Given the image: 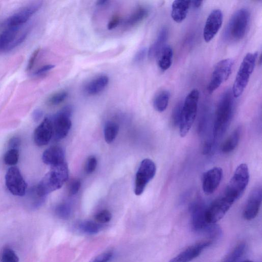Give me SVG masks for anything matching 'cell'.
Instances as JSON below:
<instances>
[{
    "label": "cell",
    "mask_w": 262,
    "mask_h": 262,
    "mask_svg": "<svg viewBox=\"0 0 262 262\" xmlns=\"http://www.w3.org/2000/svg\"><path fill=\"white\" fill-rule=\"evenodd\" d=\"M232 91L228 90L222 95L215 114L213 133L214 138L222 136L232 118L234 108Z\"/></svg>",
    "instance_id": "6da1fadb"
},
{
    "label": "cell",
    "mask_w": 262,
    "mask_h": 262,
    "mask_svg": "<svg viewBox=\"0 0 262 262\" xmlns=\"http://www.w3.org/2000/svg\"><path fill=\"white\" fill-rule=\"evenodd\" d=\"M68 177V167L65 162L51 166L50 171L35 187L36 191L40 196L46 197L49 193L60 188Z\"/></svg>",
    "instance_id": "7a4b0ae2"
},
{
    "label": "cell",
    "mask_w": 262,
    "mask_h": 262,
    "mask_svg": "<svg viewBox=\"0 0 262 262\" xmlns=\"http://www.w3.org/2000/svg\"><path fill=\"white\" fill-rule=\"evenodd\" d=\"M249 181L248 167L245 163L241 164L236 168L221 195L233 204L243 194Z\"/></svg>",
    "instance_id": "3957f363"
},
{
    "label": "cell",
    "mask_w": 262,
    "mask_h": 262,
    "mask_svg": "<svg viewBox=\"0 0 262 262\" xmlns=\"http://www.w3.org/2000/svg\"><path fill=\"white\" fill-rule=\"evenodd\" d=\"M199 96L198 90L193 89L187 94L183 103L179 125L182 137L188 134L195 119Z\"/></svg>",
    "instance_id": "277c9868"
},
{
    "label": "cell",
    "mask_w": 262,
    "mask_h": 262,
    "mask_svg": "<svg viewBox=\"0 0 262 262\" xmlns=\"http://www.w3.org/2000/svg\"><path fill=\"white\" fill-rule=\"evenodd\" d=\"M258 56V53L256 52L248 53L244 57L237 72L231 90L234 98L239 97L246 88L253 72Z\"/></svg>",
    "instance_id": "5b68a950"
},
{
    "label": "cell",
    "mask_w": 262,
    "mask_h": 262,
    "mask_svg": "<svg viewBox=\"0 0 262 262\" xmlns=\"http://www.w3.org/2000/svg\"><path fill=\"white\" fill-rule=\"evenodd\" d=\"M250 13L249 10L242 8L235 11L229 21L226 30L227 37L231 40L242 39L248 29Z\"/></svg>",
    "instance_id": "8992f818"
},
{
    "label": "cell",
    "mask_w": 262,
    "mask_h": 262,
    "mask_svg": "<svg viewBox=\"0 0 262 262\" xmlns=\"http://www.w3.org/2000/svg\"><path fill=\"white\" fill-rule=\"evenodd\" d=\"M234 61L231 58L219 61L214 66L207 87L208 93L212 94L230 76Z\"/></svg>",
    "instance_id": "52a82bcc"
},
{
    "label": "cell",
    "mask_w": 262,
    "mask_h": 262,
    "mask_svg": "<svg viewBox=\"0 0 262 262\" xmlns=\"http://www.w3.org/2000/svg\"><path fill=\"white\" fill-rule=\"evenodd\" d=\"M156 172V166L151 160L145 159L142 161L136 174L134 189L136 195H140L143 192Z\"/></svg>",
    "instance_id": "ba28073f"
},
{
    "label": "cell",
    "mask_w": 262,
    "mask_h": 262,
    "mask_svg": "<svg viewBox=\"0 0 262 262\" xmlns=\"http://www.w3.org/2000/svg\"><path fill=\"white\" fill-rule=\"evenodd\" d=\"M72 112V107L67 106L59 111L52 120L53 137L56 140L65 138L69 133L72 125L70 119Z\"/></svg>",
    "instance_id": "9c48e42d"
},
{
    "label": "cell",
    "mask_w": 262,
    "mask_h": 262,
    "mask_svg": "<svg viewBox=\"0 0 262 262\" xmlns=\"http://www.w3.org/2000/svg\"><path fill=\"white\" fill-rule=\"evenodd\" d=\"M5 183L12 194L19 196L25 195L27 184L17 167L12 166L8 169L5 176Z\"/></svg>",
    "instance_id": "30bf717a"
},
{
    "label": "cell",
    "mask_w": 262,
    "mask_h": 262,
    "mask_svg": "<svg viewBox=\"0 0 262 262\" xmlns=\"http://www.w3.org/2000/svg\"><path fill=\"white\" fill-rule=\"evenodd\" d=\"M190 222L192 230L198 233H205L211 224L205 217L206 208L200 202H194L190 206Z\"/></svg>",
    "instance_id": "8fae6325"
},
{
    "label": "cell",
    "mask_w": 262,
    "mask_h": 262,
    "mask_svg": "<svg viewBox=\"0 0 262 262\" xmlns=\"http://www.w3.org/2000/svg\"><path fill=\"white\" fill-rule=\"evenodd\" d=\"M41 3L36 2L20 9L10 16L6 21L8 27H20L24 25L41 7Z\"/></svg>",
    "instance_id": "7c38bea8"
},
{
    "label": "cell",
    "mask_w": 262,
    "mask_h": 262,
    "mask_svg": "<svg viewBox=\"0 0 262 262\" xmlns=\"http://www.w3.org/2000/svg\"><path fill=\"white\" fill-rule=\"evenodd\" d=\"M223 21L222 11L219 9L212 10L208 16L203 29L205 42H210L220 29Z\"/></svg>",
    "instance_id": "4fadbf2b"
},
{
    "label": "cell",
    "mask_w": 262,
    "mask_h": 262,
    "mask_svg": "<svg viewBox=\"0 0 262 262\" xmlns=\"http://www.w3.org/2000/svg\"><path fill=\"white\" fill-rule=\"evenodd\" d=\"M223 171L220 167H214L206 172L203 176L202 188L206 194H211L217 188L222 181Z\"/></svg>",
    "instance_id": "5bb4252c"
},
{
    "label": "cell",
    "mask_w": 262,
    "mask_h": 262,
    "mask_svg": "<svg viewBox=\"0 0 262 262\" xmlns=\"http://www.w3.org/2000/svg\"><path fill=\"white\" fill-rule=\"evenodd\" d=\"M262 200L260 187L255 188L250 193L243 212L244 218L248 221L254 219L258 214Z\"/></svg>",
    "instance_id": "9a60e30c"
},
{
    "label": "cell",
    "mask_w": 262,
    "mask_h": 262,
    "mask_svg": "<svg viewBox=\"0 0 262 262\" xmlns=\"http://www.w3.org/2000/svg\"><path fill=\"white\" fill-rule=\"evenodd\" d=\"M212 244L210 241L196 243L185 249L171 258L168 262H189L198 257L202 251Z\"/></svg>",
    "instance_id": "2e32d148"
},
{
    "label": "cell",
    "mask_w": 262,
    "mask_h": 262,
    "mask_svg": "<svg viewBox=\"0 0 262 262\" xmlns=\"http://www.w3.org/2000/svg\"><path fill=\"white\" fill-rule=\"evenodd\" d=\"M53 137L52 120L46 117L36 127L34 133V141L39 146L47 145Z\"/></svg>",
    "instance_id": "e0dca14e"
},
{
    "label": "cell",
    "mask_w": 262,
    "mask_h": 262,
    "mask_svg": "<svg viewBox=\"0 0 262 262\" xmlns=\"http://www.w3.org/2000/svg\"><path fill=\"white\" fill-rule=\"evenodd\" d=\"M21 27H8L0 34V53L9 52L15 48V42Z\"/></svg>",
    "instance_id": "ac0fdd59"
},
{
    "label": "cell",
    "mask_w": 262,
    "mask_h": 262,
    "mask_svg": "<svg viewBox=\"0 0 262 262\" xmlns=\"http://www.w3.org/2000/svg\"><path fill=\"white\" fill-rule=\"evenodd\" d=\"M42 160L44 163L51 166L61 164L64 161V152L58 146H52L43 153Z\"/></svg>",
    "instance_id": "d6986e66"
},
{
    "label": "cell",
    "mask_w": 262,
    "mask_h": 262,
    "mask_svg": "<svg viewBox=\"0 0 262 262\" xmlns=\"http://www.w3.org/2000/svg\"><path fill=\"white\" fill-rule=\"evenodd\" d=\"M190 6V1H174L171 5V16L172 19L178 23L182 22L187 15Z\"/></svg>",
    "instance_id": "ffe728a7"
},
{
    "label": "cell",
    "mask_w": 262,
    "mask_h": 262,
    "mask_svg": "<svg viewBox=\"0 0 262 262\" xmlns=\"http://www.w3.org/2000/svg\"><path fill=\"white\" fill-rule=\"evenodd\" d=\"M168 31L165 27L159 31L158 35L153 43L147 51V55L149 59L156 58L162 49L165 46L167 39Z\"/></svg>",
    "instance_id": "44dd1931"
},
{
    "label": "cell",
    "mask_w": 262,
    "mask_h": 262,
    "mask_svg": "<svg viewBox=\"0 0 262 262\" xmlns=\"http://www.w3.org/2000/svg\"><path fill=\"white\" fill-rule=\"evenodd\" d=\"M109 78L105 75H101L93 78L85 86V92L90 95H94L102 92L107 85Z\"/></svg>",
    "instance_id": "7402d4cb"
},
{
    "label": "cell",
    "mask_w": 262,
    "mask_h": 262,
    "mask_svg": "<svg viewBox=\"0 0 262 262\" xmlns=\"http://www.w3.org/2000/svg\"><path fill=\"white\" fill-rule=\"evenodd\" d=\"M173 50L169 45H165L157 56L158 65L161 70L165 71L171 66Z\"/></svg>",
    "instance_id": "603a6c76"
},
{
    "label": "cell",
    "mask_w": 262,
    "mask_h": 262,
    "mask_svg": "<svg viewBox=\"0 0 262 262\" xmlns=\"http://www.w3.org/2000/svg\"><path fill=\"white\" fill-rule=\"evenodd\" d=\"M170 94L166 90L159 91L155 96L153 105L155 109L159 112H164L168 105Z\"/></svg>",
    "instance_id": "cb8c5ba5"
},
{
    "label": "cell",
    "mask_w": 262,
    "mask_h": 262,
    "mask_svg": "<svg viewBox=\"0 0 262 262\" xmlns=\"http://www.w3.org/2000/svg\"><path fill=\"white\" fill-rule=\"evenodd\" d=\"M241 134V128L235 129L223 144L221 147L222 152L229 153L233 151L238 144Z\"/></svg>",
    "instance_id": "d4e9b609"
},
{
    "label": "cell",
    "mask_w": 262,
    "mask_h": 262,
    "mask_svg": "<svg viewBox=\"0 0 262 262\" xmlns=\"http://www.w3.org/2000/svg\"><path fill=\"white\" fill-rule=\"evenodd\" d=\"M148 15V10L146 7H138L129 16L126 21V25L133 26L143 20Z\"/></svg>",
    "instance_id": "484cf974"
},
{
    "label": "cell",
    "mask_w": 262,
    "mask_h": 262,
    "mask_svg": "<svg viewBox=\"0 0 262 262\" xmlns=\"http://www.w3.org/2000/svg\"><path fill=\"white\" fill-rule=\"evenodd\" d=\"M102 226L95 221L85 220L79 222L77 225V228L81 232L92 235L98 233Z\"/></svg>",
    "instance_id": "4316f807"
},
{
    "label": "cell",
    "mask_w": 262,
    "mask_h": 262,
    "mask_svg": "<svg viewBox=\"0 0 262 262\" xmlns=\"http://www.w3.org/2000/svg\"><path fill=\"white\" fill-rule=\"evenodd\" d=\"M246 249L245 243H241L228 254L222 262H238L244 254Z\"/></svg>",
    "instance_id": "83f0119b"
},
{
    "label": "cell",
    "mask_w": 262,
    "mask_h": 262,
    "mask_svg": "<svg viewBox=\"0 0 262 262\" xmlns=\"http://www.w3.org/2000/svg\"><path fill=\"white\" fill-rule=\"evenodd\" d=\"M119 131V126L115 122L106 123L104 129V136L106 143H112L116 138Z\"/></svg>",
    "instance_id": "f1b7e54d"
},
{
    "label": "cell",
    "mask_w": 262,
    "mask_h": 262,
    "mask_svg": "<svg viewBox=\"0 0 262 262\" xmlns=\"http://www.w3.org/2000/svg\"><path fill=\"white\" fill-rule=\"evenodd\" d=\"M55 213L59 219L67 220L71 216L72 213L71 207L67 203H61L55 207Z\"/></svg>",
    "instance_id": "f546056e"
},
{
    "label": "cell",
    "mask_w": 262,
    "mask_h": 262,
    "mask_svg": "<svg viewBox=\"0 0 262 262\" xmlns=\"http://www.w3.org/2000/svg\"><path fill=\"white\" fill-rule=\"evenodd\" d=\"M68 95V93L65 91L57 92L49 97L47 103L51 106L58 105L64 101Z\"/></svg>",
    "instance_id": "4dcf8cb0"
},
{
    "label": "cell",
    "mask_w": 262,
    "mask_h": 262,
    "mask_svg": "<svg viewBox=\"0 0 262 262\" xmlns=\"http://www.w3.org/2000/svg\"><path fill=\"white\" fill-rule=\"evenodd\" d=\"M19 159L18 149H9L5 154L4 161L7 165L14 166L17 164Z\"/></svg>",
    "instance_id": "1f68e13d"
},
{
    "label": "cell",
    "mask_w": 262,
    "mask_h": 262,
    "mask_svg": "<svg viewBox=\"0 0 262 262\" xmlns=\"http://www.w3.org/2000/svg\"><path fill=\"white\" fill-rule=\"evenodd\" d=\"M2 262H18L19 258L15 252L10 247H5L1 253Z\"/></svg>",
    "instance_id": "d6a6232c"
},
{
    "label": "cell",
    "mask_w": 262,
    "mask_h": 262,
    "mask_svg": "<svg viewBox=\"0 0 262 262\" xmlns=\"http://www.w3.org/2000/svg\"><path fill=\"white\" fill-rule=\"evenodd\" d=\"M31 205L33 208H37L41 206L45 201L46 197L40 196L36 191L35 187L31 190L29 195Z\"/></svg>",
    "instance_id": "836d02e7"
},
{
    "label": "cell",
    "mask_w": 262,
    "mask_h": 262,
    "mask_svg": "<svg viewBox=\"0 0 262 262\" xmlns=\"http://www.w3.org/2000/svg\"><path fill=\"white\" fill-rule=\"evenodd\" d=\"M112 214L107 210H102L97 213L94 216L95 221L97 223L102 224L109 222L112 219Z\"/></svg>",
    "instance_id": "e575fe53"
},
{
    "label": "cell",
    "mask_w": 262,
    "mask_h": 262,
    "mask_svg": "<svg viewBox=\"0 0 262 262\" xmlns=\"http://www.w3.org/2000/svg\"><path fill=\"white\" fill-rule=\"evenodd\" d=\"M182 105L183 103L181 102L177 104L176 106L174 107L172 113V124L174 125H179L180 118H181V111H182Z\"/></svg>",
    "instance_id": "d590c367"
},
{
    "label": "cell",
    "mask_w": 262,
    "mask_h": 262,
    "mask_svg": "<svg viewBox=\"0 0 262 262\" xmlns=\"http://www.w3.org/2000/svg\"><path fill=\"white\" fill-rule=\"evenodd\" d=\"M113 255V251H106L99 254L90 262H109L112 258Z\"/></svg>",
    "instance_id": "8d00e7d4"
},
{
    "label": "cell",
    "mask_w": 262,
    "mask_h": 262,
    "mask_svg": "<svg viewBox=\"0 0 262 262\" xmlns=\"http://www.w3.org/2000/svg\"><path fill=\"white\" fill-rule=\"evenodd\" d=\"M97 161L96 157L94 156H90L86 161L85 164V171L87 173L93 172L97 166Z\"/></svg>",
    "instance_id": "74e56055"
},
{
    "label": "cell",
    "mask_w": 262,
    "mask_h": 262,
    "mask_svg": "<svg viewBox=\"0 0 262 262\" xmlns=\"http://www.w3.org/2000/svg\"><path fill=\"white\" fill-rule=\"evenodd\" d=\"M81 186V182L79 180H73L70 184L69 188V193L70 195L76 194L79 191Z\"/></svg>",
    "instance_id": "f35d334b"
},
{
    "label": "cell",
    "mask_w": 262,
    "mask_h": 262,
    "mask_svg": "<svg viewBox=\"0 0 262 262\" xmlns=\"http://www.w3.org/2000/svg\"><path fill=\"white\" fill-rule=\"evenodd\" d=\"M147 54V50L145 48L140 49L134 57V62L139 63L142 62Z\"/></svg>",
    "instance_id": "ab89813d"
},
{
    "label": "cell",
    "mask_w": 262,
    "mask_h": 262,
    "mask_svg": "<svg viewBox=\"0 0 262 262\" xmlns=\"http://www.w3.org/2000/svg\"><path fill=\"white\" fill-rule=\"evenodd\" d=\"M40 49H36L32 54L30 58L28 61V63L27 66V71H30L36 62V58L39 54Z\"/></svg>",
    "instance_id": "60d3db41"
},
{
    "label": "cell",
    "mask_w": 262,
    "mask_h": 262,
    "mask_svg": "<svg viewBox=\"0 0 262 262\" xmlns=\"http://www.w3.org/2000/svg\"><path fill=\"white\" fill-rule=\"evenodd\" d=\"M54 67V65L51 64L44 65L36 70L33 75L36 76H41L53 69Z\"/></svg>",
    "instance_id": "b9f144b4"
},
{
    "label": "cell",
    "mask_w": 262,
    "mask_h": 262,
    "mask_svg": "<svg viewBox=\"0 0 262 262\" xmlns=\"http://www.w3.org/2000/svg\"><path fill=\"white\" fill-rule=\"evenodd\" d=\"M120 16L119 14L113 15L107 24V29L111 30L117 27L120 23Z\"/></svg>",
    "instance_id": "7bdbcfd3"
},
{
    "label": "cell",
    "mask_w": 262,
    "mask_h": 262,
    "mask_svg": "<svg viewBox=\"0 0 262 262\" xmlns=\"http://www.w3.org/2000/svg\"><path fill=\"white\" fill-rule=\"evenodd\" d=\"M20 144V140L18 138L13 137L11 138L9 142V146L10 149H18V147Z\"/></svg>",
    "instance_id": "ee69618b"
},
{
    "label": "cell",
    "mask_w": 262,
    "mask_h": 262,
    "mask_svg": "<svg viewBox=\"0 0 262 262\" xmlns=\"http://www.w3.org/2000/svg\"><path fill=\"white\" fill-rule=\"evenodd\" d=\"M42 112L40 110H35L33 113V118L35 121L39 120L42 116Z\"/></svg>",
    "instance_id": "f6af8a7d"
},
{
    "label": "cell",
    "mask_w": 262,
    "mask_h": 262,
    "mask_svg": "<svg viewBox=\"0 0 262 262\" xmlns=\"http://www.w3.org/2000/svg\"><path fill=\"white\" fill-rule=\"evenodd\" d=\"M203 1H190V6L194 8H199L202 4Z\"/></svg>",
    "instance_id": "bcb514c9"
},
{
    "label": "cell",
    "mask_w": 262,
    "mask_h": 262,
    "mask_svg": "<svg viewBox=\"0 0 262 262\" xmlns=\"http://www.w3.org/2000/svg\"><path fill=\"white\" fill-rule=\"evenodd\" d=\"M108 2V1L105 0L98 1L97 2V5L99 6H103L106 4Z\"/></svg>",
    "instance_id": "7dc6e473"
},
{
    "label": "cell",
    "mask_w": 262,
    "mask_h": 262,
    "mask_svg": "<svg viewBox=\"0 0 262 262\" xmlns=\"http://www.w3.org/2000/svg\"><path fill=\"white\" fill-rule=\"evenodd\" d=\"M243 262H254V261H250V260H247V261H243Z\"/></svg>",
    "instance_id": "c3c4849f"
}]
</instances>
